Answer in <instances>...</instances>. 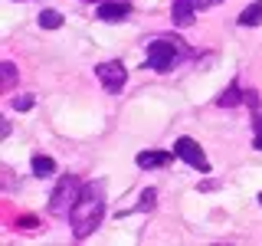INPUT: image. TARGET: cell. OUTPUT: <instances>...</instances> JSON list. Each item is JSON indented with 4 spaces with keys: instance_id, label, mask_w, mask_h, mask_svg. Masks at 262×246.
I'll list each match as a JSON object with an SVG mask.
<instances>
[{
    "instance_id": "cell-10",
    "label": "cell",
    "mask_w": 262,
    "mask_h": 246,
    "mask_svg": "<svg viewBox=\"0 0 262 246\" xmlns=\"http://www.w3.org/2000/svg\"><path fill=\"white\" fill-rule=\"evenodd\" d=\"M239 27H262V0L249 4V7L239 13Z\"/></svg>"
},
{
    "instance_id": "cell-15",
    "label": "cell",
    "mask_w": 262,
    "mask_h": 246,
    "mask_svg": "<svg viewBox=\"0 0 262 246\" xmlns=\"http://www.w3.org/2000/svg\"><path fill=\"white\" fill-rule=\"evenodd\" d=\"M33 105H36V98H33L30 92H27V95H13V98H10V109H13V112H30Z\"/></svg>"
},
{
    "instance_id": "cell-13",
    "label": "cell",
    "mask_w": 262,
    "mask_h": 246,
    "mask_svg": "<svg viewBox=\"0 0 262 246\" xmlns=\"http://www.w3.org/2000/svg\"><path fill=\"white\" fill-rule=\"evenodd\" d=\"M0 79H4V89H7V92H10V89L16 86V66H13L10 59L0 63Z\"/></svg>"
},
{
    "instance_id": "cell-9",
    "label": "cell",
    "mask_w": 262,
    "mask_h": 246,
    "mask_svg": "<svg viewBox=\"0 0 262 246\" xmlns=\"http://www.w3.org/2000/svg\"><path fill=\"white\" fill-rule=\"evenodd\" d=\"M243 102H246V92L239 89V82H236V79L216 95V105H220V109H236V105H243Z\"/></svg>"
},
{
    "instance_id": "cell-19",
    "label": "cell",
    "mask_w": 262,
    "mask_h": 246,
    "mask_svg": "<svg viewBox=\"0 0 262 246\" xmlns=\"http://www.w3.org/2000/svg\"><path fill=\"white\" fill-rule=\"evenodd\" d=\"M85 4H105V0H85Z\"/></svg>"
},
{
    "instance_id": "cell-1",
    "label": "cell",
    "mask_w": 262,
    "mask_h": 246,
    "mask_svg": "<svg viewBox=\"0 0 262 246\" xmlns=\"http://www.w3.org/2000/svg\"><path fill=\"white\" fill-rule=\"evenodd\" d=\"M102 217H105V184L102 180H89V184H82V194L69 213L72 236L76 240L92 236L98 230V223H102Z\"/></svg>"
},
{
    "instance_id": "cell-8",
    "label": "cell",
    "mask_w": 262,
    "mask_h": 246,
    "mask_svg": "<svg viewBox=\"0 0 262 246\" xmlns=\"http://www.w3.org/2000/svg\"><path fill=\"white\" fill-rule=\"evenodd\" d=\"M174 158H177V154H170V151H138L135 164L141 171H158V168H167Z\"/></svg>"
},
{
    "instance_id": "cell-18",
    "label": "cell",
    "mask_w": 262,
    "mask_h": 246,
    "mask_svg": "<svg viewBox=\"0 0 262 246\" xmlns=\"http://www.w3.org/2000/svg\"><path fill=\"white\" fill-rule=\"evenodd\" d=\"M200 191H207V194H210V191H216V180H203Z\"/></svg>"
},
{
    "instance_id": "cell-7",
    "label": "cell",
    "mask_w": 262,
    "mask_h": 246,
    "mask_svg": "<svg viewBox=\"0 0 262 246\" xmlns=\"http://www.w3.org/2000/svg\"><path fill=\"white\" fill-rule=\"evenodd\" d=\"M196 0H174L170 4V20H174V27H190L196 20Z\"/></svg>"
},
{
    "instance_id": "cell-14",
    "label": "cell",
    "mask_w": 262,
    "mask_h": 246,
    "mask_svg": "<svg viewBox=\"0 0 262 246\" xmlns=\"http://www.w3.org/2000/svg\"><path fill=\"white\" fill-rule=\"evenodd\" d=\"M252 131H256V138H252V148L262 151V105L252 109Z\"/></svg>"
},
{
    "instance_id": "cell-4",
    "label": "cell",
    "mask_w": 262,
    "mask_h": 246,
    "mask_svg": "<svg viewBox=\"0 0 262 246\" xmlns=\"http://www.w3.org/2000/svg\"><path fill=\"white\" fill-rule=\"evenodd\" d=\"M95 76L105 86V92L118 95L121 89H125V82H128V69H125V63H121V59H105V63L95 66Z\"/></svg>"
},
{
    "instance_id": "cell-3",
    "label": "cell",
    "mask_w": 262,
    "mask_h": 246,
    "mask_svg": "<svg viewBox=\"0 0 262 246\" xmlns=\"http://www.w3.org/2000/svg\"><path fill=\"white\" fill-rule=\"evenodd\" d=\"M82 194V180L76 174H62L59 180H56L53 194H49V210L56 213V217H62V213H72V207H76Z\"/></svg>"
},
{
    "instance_id": "cell-5",
    "label": "cell",
    "mask_w": 262,
    "mask_h": 246,
    "mask_svg": "<svg viewBox=\"0 0 262 246\" xmlns=\"http://www.w3.org/2000/svg\"><path fill=\"white\" fill-rule=\"evenodd\" d=\"M174 154H177L184 164H190L193 171H203V174L210 171V161H207V154H203V148L196 145L190 135H180L177 141H174Z\"/></svg>"
},
{
    "instance_id": "cell-6",
    "label": "cell",
    "mask_w": 262,
    "mask_h": 246,
    "mask_svg": "<svg viewBox=\"0 0 262 246\" xmlns=\"http://www.w3.org/2000/svg\"><path fill=\"white\" fill-rule=\"evenodd\" d=\"M95 16L105 20V23H121V20L131 16V4H128V0H105V4L95 10Z\"/></svg>"
},
{
    "instance_id": "cell-12",
    "label": "cell",
    "mask_w": 262,
    "mask_h": 246,
    "mask_svg": "<svg viewBox=\"0 0 262 246\" xmlns=\"http://www.w3.org/2000/svg\"><path fill=\"white\" fill-rule=\"evenodd\" d=\"M39 27L43 30H59L62 27V13L59 10H43L39 13Z\"/></svg>"
},
{
    "instance_id": "cell-16",
    "label": "cell",
    "mask_w": 262,
    "mask_h": 246,
    "mask_svg": "<svg viewBox=\"0 0 262 246\" xmlns=\"http://www.w3.org/2000/svg\"><path fill=\"white\" fill-rule=\"evenodd\" d=\"M154 200H158V191H154V187H147L144 197H141V203H138V210H154Z\"/></svg>"
},
{
    "instance_id": "cell-11",
    "label": "cell",
    "mask_w": 262,
    "mask_h": 246,
    "mask_svg": "<svg viewBox=\"0 0 262 246\" xmlns=\"http://www.w3.org/2000/svg\"><path fill=\"white\" fill-rule=\"evenodd\" d=\"M33 174L36 177H53L56 174V161L46 158V154H36V158H33Z\"/></svg>"
},
{
    "instance_id": "cell-17",
    "label": "cell",
    "mask_w": 262,
    "mask_h": 246,
    "mask_svg": "<svg viewBox=\"0 0 262 246\" xmlns=\"http://www.w3.org/2000/svg\"><path fill=\"white\" fill-rule=\"evenodd\" d=\"M16 227L20 230H36L39 227V220H36V213H23L20 220H16Z\"/></svg>"
},
{
    "instance_id": "cell-20",
    "label": "cell",
    "mask_w": 262,
    "mask_h": 246,
    "mask_svg": "<svg viewBox=\"0 0 262 246\" xmlns=\"http://www.w3.org/2000/svg\"><path fill=\"white\" fill-rule=\"evenodd\" d=\"M259 203H262V194H259Z\"/></svg>"
},
{
    "instance_id": "cell-2",
    "label": "cell",
    "mask_w": 262,
    "mask_h": 246,
    "mask_svg": "<svg viewBox=\"0 0 262 246\" xmlns=\"http://www.w3.org/2000/svg\"><path fill=\"white\" fill-rule=\"evenodd\" d=\"M184 56H187V46H180V39H174V36H154V39H147V59H144V66L154 69V72H170V69H177V66L184 63Z\"/></svg>"
}]
</instances>
